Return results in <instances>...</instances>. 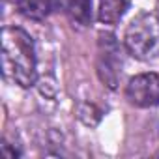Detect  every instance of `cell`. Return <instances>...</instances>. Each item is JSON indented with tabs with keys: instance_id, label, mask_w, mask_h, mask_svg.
<instances>
[{
	"instance_id": "obj_3",
	"label": "cell",
	"mask_w": 159,
	"mask_h": 159,
	"mask_svg": "<svg viewBox=\"0 0 159 159\" xmlns=\"http://www.w3.org/2000/svg\"><path fill=\"white\" fill-rule=\"evenodd\" d=\"M125 98L135 107H157L159 105V75L140 73L129 79L125 86Z\"/></svg>"
},
{
	"instance_id": "obj_4",
	"label": "cell",
	"mask_w": 159,
	"mask_h": 159,
	"mask_svg": "<svg viewBox=\"0 0 159 159\" xmlns=\"http://www.w3.org/2000/svg\"><path fill=\"white\" fill-rule=\"evenodd\" d=\"M99 45H101V64H99V75H101V79L111 86V88H114L116 86V66H118V49H116V41H114V36H111V34H107V36H103L101 34V41H99Z\"/></svg>"
},
{
	"instance_id": "obj_1",
	"label": "cell",
	"mask_w": 159,
	"mask_h": 159,
	"mask_svg": "<svg viewBox=\"0 0 159 159\" xmlns=\"http://www.w3.org/2000/svg\"><path fill=\"white\" fill-rule=\"evenodd\" d=\"M2 73L8 81L21 88L36 84V47L32 36L19 26H6L2 30Z\"/></svg>"
},
{
	"instance_id": "obj_8",
	"label": "cell",
	"mask_w": 159,
	"mask_h": 159,
	"mask_svg": "<svg viewBox=\"0 0 159 159\" xmlns=\"http://www.w3.org/2000/svg\"><path fill=\"white\" fill-rule=\"evenodd\" d=\"M2 152H4V153H6V155H8V157H13V159H15V157H19V155H21V152H19V150H11V148H10V144H8V142H4V144H2Z\"/></svg>"
},
{
	"instance_id": "obj_9",
	"label": "cell",
	"mask_w": 159,
	"mask_h": 159,
	"mask_svg": "<svg viewBox=\"0 0 159 159\" xmlns=\"http://www.w3.org/2000/svg\"><path fill=\"white\" fill-rule=\"evenodd\" d=\"M157 10H159V0H157ZM157 13H159V11H157Z\"/></svg>"
},
{
	"instance_id": "obj_7",
	"label": "cell",
	"mask_w": 159,
	"mask_h": 159,
	"mask_svg": "<svg viewBox=\"0 0 159 159\" xmlns=\"http://www.w3.org/2000/svg\"><path fill=\"white\" fill-rule=\"evenodd\" d=\"M127 10V0H99L98 19L105 25H116Z\"/></svg>"
},
{
	"instance_id": "obj_5",
	"label": "cell",
	"mask_w": 159,
	"mask_h": 159,
	"mask_svg": "<svg viewBox=\"0 0 159 159\" xmlns=\"http://www.w3.org/2000/svg\"><path fill=\"white\" fill-rule=\"evenodd\" d=\"M52 8L60 10L77 25H90L92 21V0H52Z\"/></svg>"
},
{
	"instance_id": "obj_6",
	"label": "cell",
	"mask_w": 159,
	"mask_h": 159,
	"mask_svg": "<svg viewBox=\"0 0 159 159\" xmlns=\"http://www.w3.org/2000/svg\"><path fill=\"white\" fill-rule=\"evenodd\" d=\"M17 11L30 21H43L52 10V0H15Z\"/></svg>"
},
{
	"instance_id": "obj_2",
	"label": "cell",
	"mask_w": 159,
	"mask_h": 159,
	"mask_svg": "<svg viewBox=\"0 0 159 159\" xmlns=\"http://www.w3.org/2000/svg\"><path fill=\"white\" fill-rule=\"evenodd\" d=\"M124 45L127 52L139 60L159 56V17L152 13H139L125 28Z\"/></svg>"
}]
</instances>
